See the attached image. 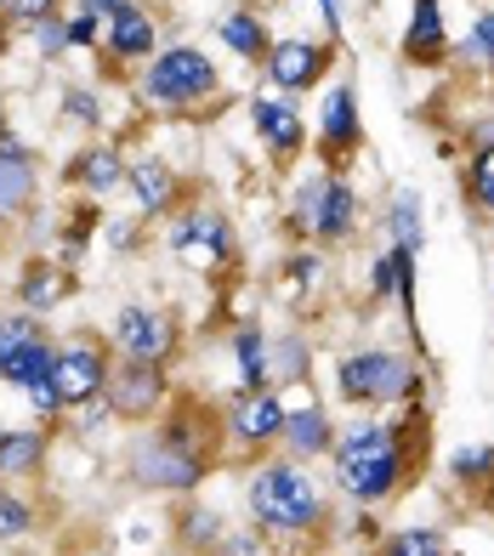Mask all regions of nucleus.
I'll return each mask as SVG.
<instances>
[{
  "label": "nucleus",
  "instance_id": "1",
  "mask_svg": "<svg viewBox=\"0 0 494 556\" xmlns=\"http://www.w3.org/2000/svg\"><path fill=\"white\" fill-rule=\"evenodd\" d=\"M409 471H415V460H409V443H404L398 426L353 420L335 443V483L358 505H376L387 494H398Z\"/></svg>",
  "mask_w": 494,
  "mask_h": 556
},
{
  "label": "nucleus",
  "instance_id": "2",
  "mask_svg": "<svg viewBox=\"0 0 494 556\" xmlns=\"http://www.w3.org/2000/svg\"><path fill=\"white\" fill-rule=\"evenodd\" d=\"M251 505L256 528H274V534H307V528L325 517V489L295 466V460H279V466H262L251 477Z\"/></svg>",
  "mask_w": 494,
  "mask_h": 556
},
{
  "label": "nucleus",
  "instance_id": "3",
  "mask_svg": "<svg viewBox=\"0 0 494 556\" xmlns=\"http://www.w3.org/2000/svg\"><path fill=\"white\" fill-rule=\"evenodd\" d=\"M205 477V448L193 443V426H165L131 448V483L154 494H188Z\"/></svg>",
  "mask_w": 494,
  "mask_h": 556
},
{
  "label": "nucleus",
  "instance_id": "4",
  "mask_svg": "<svg viewBox=\"0 0 494 556\" xmlns=\"http://www.w3.org/2000/svg\"><path fill=\"white\" fill-rule=\"evenodd\" d=\"M142 91L154 109H193L205 97H216V63L200 46H170V52H154Z\"/></svg>",
  "mask_w": 494,
  "mask_h": 556
},
{
  "label": "nucleus",
  "instance_id": "5",
  "mask_svg": "<svg viewBox=\"0 0 494 556\" xmlns=\"http://www.w3.org/2000/svg\"><path fill=\"white\" fill-rule=\"evenodd\" d=\"M421 375L404 352H381V346H364L341 358V392L353 403H409Z\"/></svg>",
  "mask_w": 494,
  "mask_h": 556
},
{
  "label": "nucleus",
  "instance_id": "6",
  "mask_svg": "<svg viewBox=\"0 0 494 556\" xmlns=\"http://www.w3.org/2000/svg\"><path fill=\"white\" fill-rule=\"evenodd\" d=\"M103 403H109V415H119V420L154 415L160 403H165V369H160L154 358H119V364L109 369Z\"/></svg>",
  "mask_w": 494,
  "mask_h": 556
},
{
  "label": "nucleus",
  "instance_id": "7",
  "mask_svg": "<svg viewBox=\"0 0 494 556\" xmlns=\"http://www.w3.org/2000/svg\"><path fill=\"white\" fill-rule=\"evenodd\" d=\"M109 387V352L97 341H68L58 346V369H52V392L63 409H80V403L103 397Z\"/></svg>",
  "mask_w": 494,
  "mask_h": 556
},
{
  "label": "nucleus",
  "instance_id": "8",
  "mask_svg": "<svg viewBox=\"0 0 494 556\" xmlns=\"http://www.w3.org/2000/svg\"><path fill=\"white\" fill-rule=\"evenodd\" d=\"M284 397H279V387H244L233 403H228V432L239 438V443H251V448H262V443H274L279 432H284Z\"/></svg>",
  "mask_w": 494,
  "mask_h": 556
},
{
  "label": "nucleus",
  "instance_id": "9",
  "mask_svg": "<svg viewBox=\"0 0 494 556\" xmlns=\"http://www.w3.org/2000/svg\"><path fill=\"white\" fill-rule=\"evenodd\" d=\"M170 250L188 262H200V267H221L233 256V227L216 211H188V216L170 222Z\"/></svg>",
  "mask_w": 494,
  "mask_h": 556
},
{
  "label": "nucleus",
  "instance_id": "10",
  "mask_svg": "<svg viewBox=\"0 0 494 556\" xmlns=\"http://www.w3.org/2000/svg\"><path fill=\"white\" fill-rule=\"evenodd\" d=\"M114 346L126 352V358H154L165 364V352L177 346V324L154 307H126L114 318Z\"/></svg>",
  "mask_w": 494,
  "mask_h": 556
},
{
  "label": "nucleus",
  "instance_id": "11",
  "mask_svg": "<svg viewBox=\"0 0 494 556\" xmlns=\"http://www.w3.org/2000/svg\"><path fill=\"white\" fill-rule=\"evenodd\" d=\"M330 52L335 46H313V40H279L267 52V80L279 91H313L330 68Z\"/></svg>",
  "mask_w": 494,
  "mask_h": 556
},
{
  "label": "nucleus",
  "instance_id": "12",
  "mask_svg": "<svg viewBox=\"0 0 494 556\" xmlns=\"http://www.w3.org/2000/svg\"><path fill=\"white\" fill-rule=\"evenodd\" d=\"M251 119H256V137H262L267 148H274L279 160L302 154L307 125H302V114H295V97H274V91L251 97Z\"/></svg>",
  "mask_w": 494,
  "mask_h": 556
},
{
  "label": "nucleus",
  "instance_id": "13",
  "mask_svg": "<svg viewBox=\"0 0 494 556\" xmlns=\"http://www.w3.org/2000/svg\"><path fill=\"white\" fill-rule=\"evenodd\" d=\"M318 142H325L330 160L358 154L364 125H358V97H353V86H335V91L325 97V114H318Z\"/></svg>",
  "mask_w": 494,
  "mask_h": 556
},
{
  "label": "nucleus",
  "instance_id": "14",
  "mask_svg": "<svg viewBox=\"0 0 494 556\" xmlns=\"http://www.w3.org/2000/svg\"><path fill=\"white\" fill-rule=\"evenodd\" d=\"M126 188L137 199V216H165L170 205H177V170H170L165 160H137L126 165Z\"/></svg>",
  "mask_w": 494,
  "mask_h": 556
},
{
  "label": "nucleus",
  "instance_id": "15",
  "mask_svg": "<svg viewBox=\"0 0 494 556\" xmlns=\"http://www.w3.org/2000/svg\"><path fill=\"white\" fill-rule=\"evenodd\" d=\"M154 46H160V29H154V17H148L142 0H131L126 12H114V17H109V52H114L119 63L154 58Z\"/></svg>",
  "mask_w": 494,
  "mask_h": 556
},
{
  "label": "nucleus",
  "instance_id": "16",
  "mask_svg": "<svg viewBox=\"0 0 494 556\" xmlns=\"http://www.w3.org/2000/svg\"><path fill=\"white\" fill-rule=\"evenodd\" d=\"M443 52H449V35H443V12H438V0H415L409 29H404V58L427 68V63H443Z\"/></svg>",
  "mask_w": 494,
  "mask_h": 556
},
{
  "label": "nucleus",
  "instance_id": "17",
  "mask_svg": "<svg viewBox=\"0 0 494 556\" xmlns=\"http://www.w3.org/2000/svg\"><path fill=\"white\" fill-rule=\"evenodd\" d=\"M284 443H290V454H295V460H313V454L318 448H330V415L325 409H318V403H307V409H290L284 415V432H279Z\"/></svg>",
  "mask_w": 494,
  "mask_h": 556
},
{
  "label": "nucleus",
  "instance_id": "18",
  "mask_svg": "<svg viewBox=\"0 0 494 556\" xmlns=\"http://www.w3.org/2000/svg\"><path fill=\"white\" fill-rule=\"evenodd\" d=\"M74 182L91 188V193H114L119 182H126V160H119V148L109 142H91L80 160H74Z\"/></svg>",
  "mask_w": 494,
  "mask_h": 556
},
{
  "label": "nucleus",
  "instance_id": "19",
  "mask_svg": "<svg viewBox=\"0 0 494 556\" xmlns=\"http://www.w3.org/2000/svg\"><path fill=\"white\" fill-rule=\"evenodd\" d=\"M347 233H353V188L341 182V176H330L325 199H318V216H313V239L335 244V239H347Z\"/></svg>",
  "mask_w": 494,
  "mask_h": 556
},
{
  "label": "nucleus",
  "instance_id": "20",
  "mask_svg": "<svg viewBox=\"0 0 494 556\" xmlns=\"http://www.w3.org/2000/svg\"><path fill=\"white\" fill-rule=\"evenodd\" d=\"M216 35H221V46H228L233 58H244V63H267V52H274V40H267V29L251 17V12H228L216 23Z\"/></svg>",
  "mask_w": 494,
  "mask_h": 556
},
{
  "label": "nucleus",
  "instance_id": "21",
  "mask_svg": "<svg viewBox=\"0 0 494 556\" xmlns=\"http://www.w3.org/2000/svg\"><path fill=\"white\" fill-rule=\"evenodd\" d=\"M35 205V165L0 154V222H12Z\"/></svg>",
  "mask_w": 494,
  "mask_h": 556
},
{
  "label": "nucleus",
  "instance_id": "22",
  "mask_svg": "<svg viewBox=\"0 0 494 556\" xmlns=\"http://www.w3.org/2000/svg\"><path fill=\"white\" fill-rule=\"evenodd\" d=\"M52 369H58V346L52 341H29L17 352V358L7 364V375H0V381H12V387H40V381H52Z\"/></svg>",
  "mask_w": 494,
  "mask_h": 556
},
{
  "label": "nucleus",
  "instance_id": "23",
  "mask_svg": "<svg viewBox=\"0 0 494 556\" xmlns=\"http://www.w3.org/2000/svg\"><path fill=\"white\" fill-rule=\"evenodd\" d=\"M46 460L40 432H0V477H29Z\"/></svg>",
  "mask_w": 494,
  "mask_h": 556
},
{
  "label": "nucleus",
  "instance_id": "24",
  "mask_svg": "<svg viewBox=\"0 0 494 556\" xmlns=\"http://www.w3.org/2000/svg\"><path fill=\"white\" fill-rule=\"evenodd\" d=\"M233 358H239L244 387H267V336L256 324H239L233 330Z\"/></svg>",
  "mask_w": 494,
  "mask_h": 556
},
{
  "label": "nucleus",
  "instance_id": "25",
  "mask_svg": "<svg viewBox=\"0 0 494 556\" xmlns=\"http://www.w3.org/2000/svg\"><path fill=\"white\" fill-rule=\"evenodd\" d=\"M307 375V346L295 336H274V346H267V387L274 381H302Z\"/></svg>",
  "mask_w": 494,
  "mask_h": 556
},
{
  "label": "nucleus",
  "instance_id": "26",
  "mask_svg": "<svg viewBox=\"0 0 494 556\" xmlns=\"http://www.w3.org/2000/svg\"><path fill=\"white\" fill-rule=\"evenodd\" d=\"M387 227H392V244H409V250L421 244V193H415V188H398Z\"/></svg>",
  "mask_w": 494,
  "mask_h": 556
},
{
  "label": "nucleus",
  "instance_id": "27",
  "mask_svg": "<svg viewBox=\"0 0 494 556\" xmlns=\"http://www.w3.org/2000/svg\"><path fill=\"white\" fill-rule=\"evenodd\" d=\"M17 295H23V307H29V313H40V307H52V301L63 295V273L58 267H29V273H23V285H17Z\"/></svg>",
  "mask_w": 494,
  "mask_h": 556
},
{
  "label": "nucleus",
  "instance_id": "28",
  "mask_svg": "<svg viewBox=\"0 0 494 556\" xmlns=\"http://www.w3.org/2000/svg\"><path fill=\"white\" fill-rule=\"evenodd\" d=\"M29 341H40V318H35V313H12V318H0V375H7V364H12Z\"/></svg>",
  "mask_w": 494,
  "mask_h": 556
},
{
  "label": "nucleus",
  "instance_id": "29",
  "mask_svg": "<svg viewBox=\"0 0 494 556\" xmlns=\"http://www.w3.org/2000/svg\"><path fill=\"white\" fill-rule=\"evenodd\" d=\"M387 556H443V534L438 528H398L387 540Z\"/></svg>",
  "mask_w": 494,
  "mask_h": 556
},
{
  "label": "nucleus",
  "instance_id": "30",
  "mask_svg": "<svg viewBox=\"0 0 494 556\" xmlns=\"http://www.w3.org/2000/svg\"><path fill=\"white\" fill-rule=\"evenodd\" d=\"M466 193H472V205L494 216V148H478L472 170H466Z\"/></svg>",
  "mask_w": 494,
  "mask_h": 556
},
{
  "label": "nucleus",
  "instance_id": "31",
  "mask_svg": "<svg viewBox=\"0 0 494 556\" xmlns=\"http://www.w3.org/2000/svg\"><path fill=\"white\" fill-rule=\"evenodd\" d=\"M325 182H330V176H307V182L295 188L290 222H295V233H307V239H313V216H318V199H325Z\"/></svg>",
  "mask_w": 494,
  "mask_h": 556
},
{
  "label": "nucleus",
  "instance_id": "32",
  "mask_svg": "<svg viewBox=\"0 0 494 556\" xmlns=\"http://www.w3.org/2000/svg\"><path fill=\"white\" fill-rule=\"evenodd\" d=\"M449 471L460 477V483H478V477H489V471H494V448H483V443H472V448H455Z\"/></svg>",
  "mask_w": 494,
  "mask_h": 556
},
{
  "label": "nucleus",
  "instance_id": "33",
  "mask_svg": "<svg viewBox=\"0 0 494 556\" xmlns=\"http://www.w3.org/2000/svg\"><path fill=\"white\" fill-rule=\"evenodd\" d=\"M29 522H35L29 505H23L17 494L0 489V540H23V534H29Z\"/></svg>",
  "mask_w": 494,
  "mask_h": 556
},
{
  "label": "nucleus",
  "instance_id": "34",
  "mask_svg": "<svg viewBox=\"0 0 494 556\" xmlns=\"http://www.w3.org/2000/svg\"><path fill=\"white\" fill-rule=\"evenodd\" d=\"M182 540H188V545H200V551H216V545H221V522H216L211 511H188Z\"/></svg>",
  "mask_w": 494,
  "mask_h": 556
},
{
  "label": "nucleus",
  "instance_id": "35",
  "mask_svg": "<svg viewBox=\"0 0 494 556\" xmlns=\"http://www.w3.org/2000/svg\"><path fill=\"white\" fill-rule=\"evenodd\" d=\"M35 40H40V52H46V58H63V52H68V23H63L58 12H52V17H40V23H35Z\"/></svg>",
  "mask_w": 494,
  "mask_h": 556
},
{
  "label": "nucleus",
  "instance_id": "36",
  "mask_svg": "<svg viewBox=\"0 0 494 556\" xmlns=\"http://www.w3.org/2000/svg\"><path fill=\"white\" fill-rule=\"evenodd\" d=\"M466 52H472L478 63H494V12H483L472 23V35H466Z\"/></svg>",
  "mask_w": 494,
  "mask_h": 556
},
{
  "label": "nucleus",
  "instance_id": "37",
  "mask_svg": "<svg viewBox=\"0 0 494 556\" xmlns=\"http://www.w3.org/2000/svg\"><path fill=\"white\" fill-rule=\"evenodd\" d=\"M0 12L17 17V23H40V17L58 12V0H0Z\"/></svg>",
  "mask_w": 494,
  "mask_h": 556
},
{
  "label": "nucleus",
  "instance_id": "38",
  "mask_svg": "<svg viewBox=\"0 0 494 556\" xmlns=\"http://www.w3.org/2000/svg\"><path fill=\"white\" fill-rule=\"evenodd\" d=\"M63 114H68V119H80V125H97V114H103V109H97V97H91V91L74 86V91H63Z\"/></svg>",
  "mask_w": 494,
  "mask_h": 556
},
{
  "label": "nucleus",
  "instance_id": "39",
  "mask_svg": "<svg viewBox=\"0 0 494 556\" xmlns=\"http://www.w3.org/2000/svg\"><path fill=\"white\" fill-rule=\"evenodd\" d=\"M80 46H97V17L91 12L68 17V52H80Z\"/></svg>",
  "mask_w": 494,
  "mask_h": 556
},
{
  "label": "nucleus",
  "instance_id": "40",
  "mask_svg": "<svg viewBox=\"0 0 494 556\" xmlns=\"http://www.w3.org/2000/svg\"><path fill=\"white\" fill-rule=\"evenodd\" d=\"M369 290H376V295H392V290H398V267H392V250L376 262V273H369Z\"/></svg>",
  "mask_w": 494,
  "mask_h": 556
},
{
  "label": "nucleus",
  "instance_id": "41",
  "mask_svg": "<svg viewBox=\"0 0 494 556\" xmlns=\"http://www.w3.org/2000/svg\"><path fill=\"white\" fill-rule=\"evenodd\" d=\"M23 392H29V403H35V415H46V420H52V415L63 409V403H58V392H52V381H40V387H23Z\"/></svg>",
  "mask_w": 494,
  "mask_h": 556
},
{
  "label": "nucleus",
  "instance_id": "42",
  "mask_svg": "<svg viewBox=\"0 0 494 556\" xmlns=\"http://www.w3.org/2000/svg\"><path fill=\"white\" fill-rule=\"evenodd\" d=\"M216 551H228V556H262V540L256 534H221Z\"/></svg>",
  "mask_w": 494,
  "mask_h": 556
},
{
  "label": "nucleus",
  "instance_id": "43",
  "mask_svg": "<svg viewBox=\"0 0 494 556\" xmlns=\"http://www.w3.org/2000/svg\"><path fill=\"white\" fill-rule=\"evenodd\" d=\"M284 273H290L302 290H307V285H318V262H313V256H290V267H284Z\"/></svg>",
  "mask_w": 494,
  "mask_h": 556
},
{
  "label": "nucleus",
  "instance_id": "44",
  "mask_svg": "<svg viewBox=\"0 0 494 556\" xmlns=\"http://www.w3.org/2000/svg\"><path fill=\"white\" fill-rule=\"evenodd\" d=\"M126 7H131V0H80V12H91V17H114Z\"/></svg>",
  "mask_w": 494,
  "mask_h": 556
},
{
  "label": "nucleus",
  "instance_id": "45",
  "mask_svg": "<svg viewBox=\"0 0 494 556\" xmlns=\"http://www.w3.org/2000/svg\"><path fill=\"white\" fill-rule=\"evenodd\" d=\"M318 12L330 23V40H341V0H318Z\"/></svg>",
  "mask_w": 494,
  "mask_h": 556
},
{
  "label": "nucleus",
  "instance_id": "46",
  "mask_svg": "<svg viewBox=\"0 0 494 556\" xmlns=\"http://www.w3.org/2000/svg\"><path fill=\"white\" fill-rule=\"evenodd\" d=\"M0 154H7V160H29V148H23L12 131H0Z\"/></svg>",
  "mask_w": 494,
  "mask_h": 556
}]
</instances>
